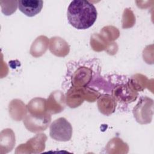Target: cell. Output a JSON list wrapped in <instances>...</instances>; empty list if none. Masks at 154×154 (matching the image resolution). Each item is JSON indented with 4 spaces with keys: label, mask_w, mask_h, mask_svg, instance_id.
Wrapping results in <instances>:
<instances>
[{
    "label": "cell",
    "mask_w": 154,
    "mask_h": 154,
    "mask_svg": "<svg viewBox=\"0 0 154 154\" xmlns=\"http://www.w3.org/2000/svg\"><path fill=\"white\" fill-rule=\"evenodd\" d=\"M100 67L96 59L71 61L67 64V73L63 83L65 90L70 87L83 88L89 86L100 76Z\"/></svg>",
    "instance_id": "obj_1"
},
{
    "label": "cell",
    "mask_w": 154,
    "mask_h": 154,
    "mask_svg": "<svg viewBox=\"0 0 154 154\" xmlns=\"http://www.w3.org/2000/svg\"><path fill=\"white\" fill-rule=\"evenodd\" d=\"M97 16L96 7L88 1H73L67 8L68 22L78 29H86L91 27L96 22Z\"/></svg>",
    "instance_id": "obj_2"
},
{
    "label": "cell",
    "mask_w": 154,
    "mask_h": 154,
    "mask_svg": "<svg viewBox=\"0 0 154 154\" xmlns=\"http://www.w3.org/2000/svg\"><path fill=\"white\" fill-rule=\"evenodd\" d=\"M153 100L147 96H142L133 109L136 121L141 125L150 123L153 114Z\"/></svg>",
    "instance_id": "obj_3"
},
{
    "label": "cell",
    "mask_w": 154,
    "mask_h": 154,
    "mask_svg": "<svg viewBox=\"0 0 154 154\" xmlns=\"http://www.w3.org/2000/svg\"><path fill=\"white\" fill-rule=\"evenodd\" d=\"M138 95V92L132 87L129 80L112 85L111 96L117 102L125 104L133 102L137 99Z\"/></svg>",
    "instance_id": "obj_4"
},
{
    "label": "cell",
    "mask_w": 154,
    "mask_h": 154,
    "mask_svg": "<svg viewBox=\"0 0 154 154\" xmlns=\"http://www.w3.org/2000/svg\"><path fill=\"white\" fill-rule=\"evenodd\" d=\"M50 137L58 141H69L72 136V126L64 117H60L50 125Z\"/></svg>",
    "instance_id": "obj_5"
},
{
    "label": "cell",
    "mask_w": 154,
    "mask_h": 154,
    "mask_svg": "<svg viewBox=\"0 0 154 154\" xmlns=\"http://www.w3.org/2000/svg\"><path fill=\"white\" fill-rule=\"evenodd\" d=\"M47 140L46 134L40 133L28 140L25 144H21L16 149L15 153H39L45 149Z\"/></svg>",
    "instance_id": "obj_6"
},
{
    "label": "cell",
    "mask_w": 154,
    "mask_h": 154,
    "mask_svg": "<svg viewBox=\"0 0 154 154\" xmlns=\"http://www.w3.org/2000/svg\"><path fill=\"white\" fill-rule=\"evenodd\" d=\"M51 114L49 112L44 116H36L29 113L23 119V123L26 129L33 133L45 131L51 122Z\"/></svg>",
    "instance_id": "obj_7"
},
{
    "label": "cell",
    "mask_w": 154,
    "mask_h": 154,
    "mask_svg": "<svg viewBox=\"0 0 154 154\" xmlns=\"http://www.w3.org/2000/svg\"><path fill=\"white\" fill-rule=\"evenodd\" d=\"M46 100L48 112L50 114L60 113L66 107V96L61 91L57 90L52 91Z\"/></svg>",
    "instance_id": "obj_8"
},
{
    "label": "cell",
    "mask_w": 154,
    "mask_h": 154,
    "mask_svg": "<svg viewBox=\"0 0 154 154\" xmlns=\"http://www.w3.org/2000/svg\"><path fill=\"white\" fill-rule=\"evenodd\" d=\"M43 5L42 0H20L18 1L19 10L28 17H33L38 14Z\"/></svg>",
    "instance_id": "obj_9"
},
{
    "label": "cell",
    "mask_w": 154,
    "mask_h": 154,
    "mask_svg": "<svg viewBox=\"0 0 154 154\" xmlns=\"http://www.w3.org/2000/svg\"><path fill=\"white\" fill-rule=\"evenodd\" d=\"M49 49L52 54L59 57H66L70 52L69 44L63 38L57 36L50 38Z\"/></svg>",
    "instance_id": "obj_10"
},
{
    "label": "cell",
    "mask_w": 154,
    "mask_h": 154,
    "mask_svg": "<svg viewBox=\"0 0 154 154\" xmlns=\"http://www.w3.org/2000/svg\"><path fill=\"white\" fill-rule=\"evenodd\" d=\"M66 104L72 108L80 106L85 100V94L83 88L70 87L65 95Z\"/></svg>",
    "instance_id": "obj_11"
},
{
    "label": "cell",
    "mask_w": 154,
    "mask_h": 154,
    "mask_svg": "<svg viewBox=\"0 0 154 154\" xmlns=\"http://www.w3.org/2000/svg\"><path fill=\"white\" fill-rule=\"evenodd\" d=\"M117 102L111 95L101 94L97 99V107L100 112L105 116H109L114 112Z\"/></svg>",
    "instance_id": "obj_12"
},
{
    "label": "cell",
    "mask_w": 154,
    "mask_h": 154,
    "mask_svg": "<svg viewBox=\"0 0 154 154\" xmlns=\"http://www.w3.org/2000/svg\"><path fill=\"white\" fill-rule=\"evenodd\" d=\"M10 117L15 121H20L24 119L28 112L26 105L20 99L12 100L8 105Z\"/></svg>",
    "instance_id": "obj_13"
},
{
    "label": "cell",
    "mask_w": 154,
    "mask_h": 154,
    "mask_svg": "<svg viewBox=\"0 0 154 154\" xmlns=\"http://www.w3.org/2000/svg\"><path fill=\"white\" fill-rule=\"evenodd\" d=\"M16 143L15 135L11 129H3L0 134L1 153H7L12 150Z\"/></svg>",
    "instance_id": "obj_14"
},
{
    "label": "cell",
    "mask_w": 154,
    "mask_h": 154,
    "mask_svg": "<svg viewBox=\"0 0 154 154\" xmlns=\"http://www.w3.org/2000/svg\"><path fill=\"white\" fill-rule=\"evenodd\" d=\"M29 114L36 116H44L48 113L47 109V100L42 97L32 99L26 105Z\"/></svg>",
    "instance_id": "obj_15"
},
{
    "label": "cell",
    "mask_w": 154,
    "mask_h": 154,
    "mask_svg": "<svg viewBox=\"0 0 154 154\" xmlns=\"http://www.w3.org/2000/svg\"><path fill=\"white\" fill-rule=\"evenodd\" d=\"M49 43V40L46 36L42 35L37 37L30 47V54L35 58L42 56L47 51Z\"/></svg>",
    "instance_id": "obj_16"
},
{
    "label": "cell",
    "mask_w": 154,
    "mask_h": 154,
    "mask_svg": "<svg viewBox=\"0 0 154 154\" xmlns=\"http://www.w3.org/2000/svg\"><path fill=\"white\" fill-rule=\"evenodd\" d=\"M128 80L132 87L137 92L144 90L149 84V80L147 78L140 73L132 75Z\"/></svg>",
    "instance_id": "obj_17"
},
{
    "label": "cell",
    "mask_w": 154,
    "mask_h": 154,
    "mask_svg": "<svg viewBox=\"0 0 154 154\" xmlns=\"http://www.w3.org/2000/svg\"><path fill=\"white\" fill-rule=\"evenodd\" d=\"M106 149L109 153H114L116 149L118 150V153H127L128 152L125 151V150H128L129 147L122 139L116 137L109 140L106 146Z\"/></svg>",
    "instance_id": "obj_18"
},
{
    "label": "cell",
    "mask_w": 154,
    "mask_h": 154,
    "mask_svg": "<svg viewBox=\"0 0 154 154\" xmlns=\"http://www.w3.org/2000/svg\"><path fill=\"white\" fill-rule=\"evenodd\" d=\"M110 43L107 42L100 34H94L90 38L91 47L93 50L96 52L106 51Z\"/></svg>",
    "instance_id": "obj_19"
},
{
    "label": "cell",
    "mask_w": 154,
    "mask_h": 154,
    "mask_svg": "<svg viewBox=\"0 0 154 154\" xmlns=\"http://www.w3.org/2000/svg\"><path fill=\"white\" fill-rule=\"evenodd\" d=\"M100 34L108 43L117 39L120 35L119 30L114 26H106L100 30Z\"/></svg>",
    "instance_id": "obj_20"
},
{
    "label": "cell",
    "mask_w": 154,
    "mask_h": 154,
    "mask_svg": "<svg viewBox=\"0 0 154 154\" xmlns=\"http://www.w3.org/2000/svg\"><path fill=\"white\" fill-rule=\"evenodd\" d=\"M135 23V17L133 11L130 8H125L122 16V28H129L132 27Z\"/></svg>",
    "instance_id": "obj_21"
},
{
    "label": "cell",
    "mask_w": 154,
    "mask_h": 154,
    "mask_svg": "<svg viewBox=\"0 0 154 154\" xmlns=\"http://www.w3.org/2000/svg\"><path fill=\"white\" fill-rule=\"evenodd\" d=\"M0 4L2 12L5 15L8 16L16 11L18 6V1H1Z\"/></svg>",
    "instance_id": "obj_22"
}]
</instances>
